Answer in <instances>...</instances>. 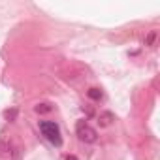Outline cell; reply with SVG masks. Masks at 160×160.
I'll list each match as a JSON object with an SVG mask.
<instances>
[{"instance_id":"cell-1","label":"cell","mask_w":160,"mask_h":160,"mask_svg":"<svg viewBox=\"0 0 160 160\" xmlns=\"http://www.w3.org/2000/svg\"><path fill=\"white\" fill-rule=\"evenodd\" d=\"M40 132L51 145H55V147L62 145V134H60V128H58L57 122H53V121H40Z\"/></svg>"},{"instance_id":"cell-2","label":"cell","mask_w":160,"mask_h":160,"mask_svg":"<svg viewBox=\"0 0 160 160\" xmlns=\"http://www.w3.org/2000/svg\"><path fill=\"white\" fill-rule=\"evenodd\" d=\"M75 134H77V138L81 139L83 143H94V141H96V138H98L96 130H94V128H91L85 121H79V122L75 124Z\"/></svg>"},{"instance_id":"cell-3","label":"cell","mask_w":160,"mask_h":160,"mask_svg":"<svg viewBox=\"0 0 160 160\" xmlns=\"http://www.w3.org/2000/svg\"><path fill=\"white\" fill-rule=\"evenodd\" d=\"M87 94H89V98H92V100H102V91H98V89H91Z\"/></svg>"},{"instance_id":"cell-4","label":"cell","mask_w":160,"mask_h":160,"mask_svg":"<svg viewBox=\"0 0 160 160\" xmlns=\"http://www.w3.org/2000/svg\"><path fill=\"white\" fill-rule=\"evenodd\" d=\"M36 111L38 113H49L51 111V106L49 104H40V106H36Z\"/></svg>"},{"instance_id":"cell-5","label":"cell","mask_w":160,"mask_h":160,"mask_svg":"<svg viewBox=\"0 0 160 160\" xmlns=\"http://www.w3.org/2000/svg\"><path fill=\"white\" fill-rule=\"evenodd\" d=\"M154 38H156V32H151V34L147 36V40H145V45H152V43H154Z\"/></svg>"}]
</instances>
